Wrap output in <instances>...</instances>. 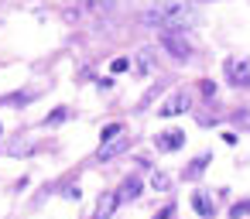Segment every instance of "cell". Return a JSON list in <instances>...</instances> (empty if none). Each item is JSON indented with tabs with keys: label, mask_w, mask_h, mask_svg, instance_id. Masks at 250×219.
Masks as SVG:
<instances>
[{
	"label": "cell",
	"mask_w": 250,
	"mask_h": 219,
	"mask_svg": "<svg viewBox=\"0 0 250 219\" xmlns=\"http://www.w3.org/2000/svg\"><path fill=\"white\" fill-rule=\"evenodd\" d=\"M144 24H154V28H165V31H188L199 24V11L188 7L185 0H161L151 11L141 14Z\"/></svg>",
	"instance_id": "cell-1"
},
{
	"label": "cell",
	"mask_w": 250,
	"mask_h": 219,
	"mask_svg": "<svg viewBox=\"0 0 250 219\" xmlns=\"http://www.w3.org/2000/svg\"><path fill=\"white\" fill-rule=\"evenodd\" d=\"M223 76H226V82H229V86L247 89V86H250V59L229 55V59L223 62Z\"/></svg>",
	"instance_id": "cell-2"
},
{
	"label": "cell",
	"mask_w": 250,
	"mask_h": 219,
	"mask_svg": "<svg viewBox=\"0 0 250 219\" xmlns=\"http://www.w3.org/2000/svg\"><path fill=\"white\" fill-rule=\"evenodd\" d=\"M130 147V137L120 130V134H113V137H103L100 140V147H96V161H110V158H117V154H124Z\"/></svg>",
	"instance_id": "cell-3"
},
{
	"label": "cell",
	"mask_w": 250,
	"mask_h": 219,
	"mask_svg": "<svg viewBox=\"0 0 250 219\" xmlns=\"http://www.w3.org/2000/svg\"><path fill=\"white\" fill-rule=\"evenodd\" d=\"M161 45H165L168 55L178 59V62H188V55H192V48H188V41L182 38V31H161Z\"/></svg>",
	"instance_id": "cell-4"
},
{
	"label": "cell",
	"mask_w": 250,
	"mask_h": 219,
	"mask_svg": "<svg viewBox=\"0 0 250 219\" xmlns=\"http://www.w3.org/2000/svg\"><path fill=\"white\" fill-rule=\"evenodd\" d=\"M120 205V192H100L96 199V209H93V219H110Z\"/></svg>",
	"instance_id": "cell-5"
},
{
	"label": "cell",
	"mask_w": 250,
	"mask_h": 219,
	"mask_svg": "<svg viewBox=\"0 0 250 219\" xmlns=\"http://www.w3.org/2000/svg\"><path fill=\"white\" fill-rule=\"evenodd\" d=\"M185 110H188V93H185V89H178V93H171V96L161 103V110H158V113H161V117H178V113H185Z\"/></svg>",
	"instance_id": "cell-6"
},
{
	"label": "cell",
	"mask_w": 250,
	"mask_h": 219,
	"mask_svg": "<svg viewBox=\"0 0 250 219\" xmlns=\"http://www.w3.org/2000/svg\"><path fill=\"white\" fill-rule=\"evenodd\" d=\"M154 147L158 151H178V147H185V134L182 130H161L154 137Z\"/></svg>",
	"instance_id": "cell-7"
},
{
	"label": "cell",
	"mask_w": 250,
	"mask_h": 219,
	"mask_svg": "<svg viewBox=\"0 0 250 219\" xmlns=\"http://www.w3.org/2000/svg\"><path fill=\"white\" fill-rule=\"evenodd\" d=\"M35 137H18V140H11L7 144V154L11 158H28V154H35Z\"/></svg>",
	"instance_id": "cell-8"
},
{
	"label": "cell",
	"mask_w": 250,
	"mask_h": 219,
	"mask_svg": "<svg viewBox=\"0 0 250 219\" xmlns=\"http://www.w3.org/2000/svg\"><path fill=\"white\" fill-rule=\"evenodd\" d=\"M192 209H195L202 219H212V216H216V205H212V199H209L206 192H192Z\"/></svg>",
	"instance_id": "cell-9"
},
{
	"label": "cell",
	"mask_w": 250,
	"mask_h": 219,
	"mask_svg": "<svg viewBox=\"0 0 250 219\" xmlns=\"http://www.w3.org/2000/svg\"><path fill=\"white\" fill-rule=\"evenodd\" d=\"M83 7H86L89 14H106V11L117 7V0H83Z\"/></svg>",
	"instance_id": "cell-10"
},
{
	"label": "cell",
	"mask_w": 250,
	"mask_h": 219,
	"mask_svg": "<svg viewBox=\"0 0 250 219\" xmlns=\"http://www.w3.org/2000/svg\"><path fill=\"white\" fill-rule=\"evenodd\" d=\"M154 69V52L151 48H141L137 52V72H151Z\"/></svg>",
	"instance_id": "cell-11"
},
{
	"label": "cell",
	"mask_w": 250,
	"mask_h": 219,
	"mask_svg": "<svg viewBox=\"0 0 250 219\" xmlns=\"http://www.w3.org/2000/svg\"><path fill=\"white\" fill-rule=\"evenodd\" d=\"M147 181H151V188H154V192H168V188H171V178H168L165 171H151V178H147Z\"/></svg>",
	"instance_id": "cell-12"
},
{
	"label": "cell",
	"mask_w": 250,
	"mask_h": 219,
	"mask_svg": "<svg viewBox=\"0 0 250 219\" xmlns=\"http://www.w3.org/2000/svg\"><path fill=\"white\" fill-rule=\"evenodd\" d=\"M65 120H69V106H59L55 113L45 117V127H59V123H65Z\"/></svg>",
	"instance_id": "cell-13"
},
{
	"label": "cell",
	"mask_w": 250,
	"mask_h": 219,
	"mask_svg": "<svg viewBox=\"0 0 250 219\" xmlns=\"http://www.w3.org/2000/svg\"><path fill=\"white\" fill-rule=\"evenodd\" d=\"M209 161H212V154H202V158H195V161L185 168V175H188V178H195L199 171H206V164H209Z\"/></svg>",
	"instance_id": "cell-14"
},
{
	"label": "cell",
	"mask_w": 250,
	"mask_h": 219,
	"mask_svg": "<svg viewBox=\"0 0 250 219\" xmlns=\"http://www.w3.org/2000/svg\"><path fill=\"white\" fill-rule=\"evenodd\" d=\"M141 188H144V181H141V178H127V181H124V199H137V195H141Z\"/></svg>",
	"instance_id": "cell-15"
},
{
	"label": "cell",
	"mask_w": 250,
	"mask_h": 219,
	"mask_svg": "<svg viewBox=\"0 0 250 219\" xmlns=\"http://www.w3.org/2000/svg\"><path fill=\"white\" fill-rule=\"evenodd\" d=\"M247 212H250V199H247V202H236V205L229 209V219H240V216H247Z\"/></svg>",
	"instance_id": "cell-16"
},
{
	"label": "cell",
	"mask_w": 250,
	"mask_h": 219,
	"mask_svg": "<svg viewBox=\"0 0 250 219\" xmlns=\"http://www.w3.org/2000/svg\"><path fill=\"white\" fill-rule=\"evenodd\" d=\"M110 69H113V72H127V69H130V62H127V59H113V62H110Z\"/></svg>",
	"instance_id": "cell-17"
},
{
	"label": "cell",
	"mask_w": 250,
	"mask_h": 219,
	"mask_svg": "<svg viewBox=\"0 0 250 219\" xmlns=\"http://www.w3.org/2000/svg\"><path fill=\"white\" fill-rule=\"evenodd\" d=\"M120 130H124V127H120V123H110V127H106V130H103V137H113V134H120ZM103 137H100V140H103Z\"/></svg>",
	"instance_id": "cell-18"
},
{
	"label": "cell",
	"mask_w": 250,
	"mask_h": 219,
	"mask_svg": "<svg viewBox=\"0 0 250 219\" xmlns=\"http://www.w3.org/2000/svg\"><path fill=\"white\" fill-rule=\"evenodd\" d=\"M171 216H175V205H165V209H161L154 219H171Z\"/></svg>",
	"instance_id": "cell-19"
},
{
	"label": "cell",
	"mask_w": 250,
	"mask_h": 219,
	"mask_svg": "<svg viewBox=\"0 0 250 219\" xmlns=\"http://www.w3.org/2000/svg\"><path fill=\"white\" fill-rule=\"evenodd\" d=\"M202 4H206V0H202Z\"/></svg>",
	"instance_id": "cell-20"
}]
</instances>
